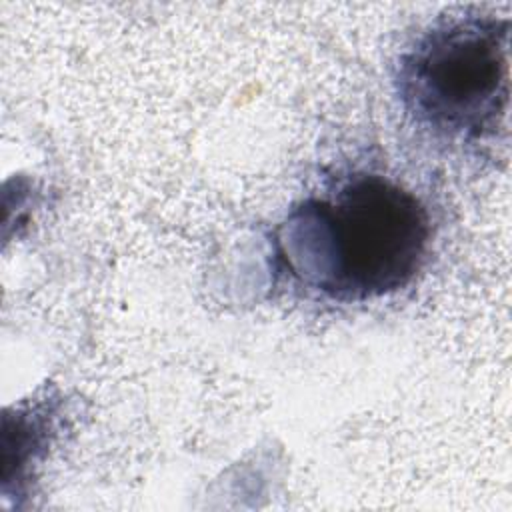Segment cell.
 <instances>
[{
    "label": "cell",
    "mask_w": 512,
    "mask_h": 512,
    "mask_svg": "<svg viewBox=\"0 0 512 512\" xmlns=\"http://www.w3.org/2000/svg\"><path fill=\"white\" fill-rule=\"evenodd\" d=\"M430 236L416 194L386 176L352 172L288 210L272 234V256L304 296L356 304L408 286Z\"/></svg>",
    "instance_id": "cell-1"
},
{
    "label": "cell",
    "mask_w": 512,
    "mask_h": 512,
    "mask_svg": "<svg viewBox=\"0 0 512 512\" xmlns=\"http://www.w3.org/2000/svg\"><path fill=\"white\" fill-rule=\"evenodd\" d=\"M510 20L482 12L436 18L400 54L396 94L434 138L476 144L504 128L510 100Z\"/></svg>",
    "instance_id": "cell-2"
}]
</instances>
